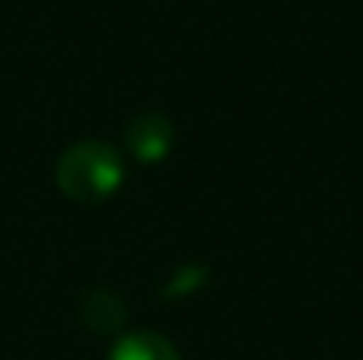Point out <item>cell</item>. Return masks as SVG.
I'll list each match as a JSON object with an SVG mask.
<instances>
[{
	"label": "cell",
	"instance_id": "obj_1",
	"mask_svg": "<svg viewBox=\"0 0 363 360\" xmlns=\"http://www.w3.org/2000/svg\"><path fill=\"white\" fill-rule=\"evenodd\" d=\"M121 180V166L117 156L103 145H78L60 159V187L71 198L92 202V198H106Z\"/></svg>",
	"mask_w": 363,
	"mask_h": 360
},
{
	"label": "cell",
	"instance_id": "obj_2",
	"mask_svg": "<svg viewBox=\"0 0 363 360\" xmlns=\"http://www.w3.org/2000/svg\"><path fill=\"white\" fill-rule=\"evenodd\" d=\"M113 360H177V357L155 336H130V339L121 343V350L113 354Z\"/></svg>",
	"mask_w": 363,
	"mask_h": 360
}]
</instances>
